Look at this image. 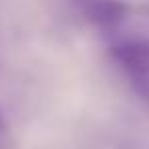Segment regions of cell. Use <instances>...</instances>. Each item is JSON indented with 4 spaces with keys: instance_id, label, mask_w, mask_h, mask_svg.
<instances>
[{
    "instance_id": "1",
    "label": "cell",
    "mask_w": 149,
    "mask_h": 149,
    "mask_svg": "<svg viewBox=\"0 0 149 149\" xmlns=\"http://www.w3.org/2000/svg\"><path fill=\"white\" fill-rule=\"evenodd\" d=\"M112 57L133 76V80L149 76V39L123 41L112 47Z\"/></svg>"
},
{
    "instance_id": "2",
    "label": "cell",
    "mask_w": 149,
    "mask_h": 149,
    "mask_svg": "<svg viewBox=\"0 0 149 149\" xmlns=\"http://www.w3.org/2000/svg\"><path fill=\"white\" fill-rule=\"evenodd\" d=\"M88 19L100 27H114L125 19V4L120 0H80Z\"/></svg>"
},
{
    "instance_id": "3",
    "label": "cell",
    "mask_w": 149,
    "mask_h": 149,
    "mask_svg": "<svg viewBox=\"0 0 149 149\" xmlns=\"http://www.w3.org/2000/svg\"><path fill=\"white\" fill-rule=\"evenodd\" d=\"M10 143H13V139H10V133H8V125H6L4 116L0 114V149H8Z\"/></svg>"
}]
</instances>
